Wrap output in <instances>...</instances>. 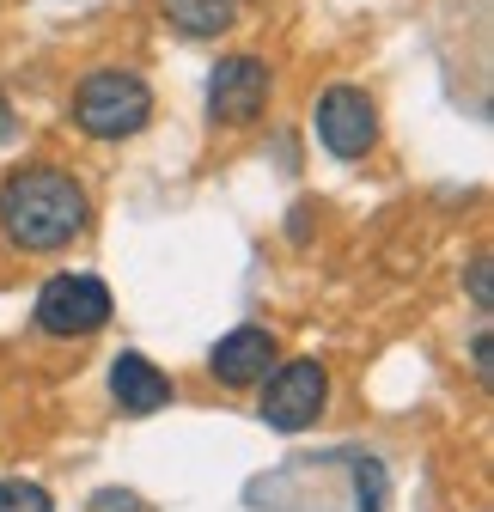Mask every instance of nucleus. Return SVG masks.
<instances>
[{
	"label": "nucleus",
	"instance_id": "f257e3e1",
	"mask_svg": "<svg viewBox=\"0 0 494 512\" xmlns=\"http://www.w3.org/2000/svg\"><path fill=\"white\" fill-rule=\"evenodd\" d=\"M92 220V196L61 165H19L0 177V232L13 250H68Z\"/></svg>",
	"mask_w": 494,
	"mask_h": 512
},
{
	"label": "nucleus",
	"instance_id": "f03ea898",
	"mask_svg": "<svg viewBox=\"0 0 494 512\" xmlns=\"http://www.w3.org/2000/svg\"><path fill=\"white\" fill-rule=\"evenodd\" d=\"M153 122V92L135 68H92L74 86V128L92 141H129Z\"/></svg>",
	"mask_w": 494,
	"mask_h": 512
},
{
	"label": "nucleus",
	"instance_id": "7ed1b4c3",
	"mask_svg": "<svg viewBox=\"0 0 494 512\" xmlns=\"http://www.w3.org/2000/svg\"><path fill=\"white\" fill-rule=\"evenodd\" d=\"M110 287L98 275H55L43 281L37 293V330L55 336V342H80V336H98L110 324Z\"/></svg>",
	"mask_w": 494,
	"mask_h": 512
},
{
	"label": "nucleus",
	"instance_id": "20e7f679",
	"mask_svg": "<svg viewBox=\"0 0 494 512\" xmlns=\"http://www.w3.org/2000/svg\"><path fill=\"white\" fill-rule=\"evenodd\" d=\"M263 378L269 384H263V409L257 415L275 433H305L324 415V403H330V372L318 360H287V366H275Z\"/></svg>",
	"mask_w": 494,
	"mask_h": 512
},
{
	"label": "nucleus",
	"instance_id": "39448f33",
	"mask_svg": "<svg viewBox=\"0 0 494 512\" xmlns=\"http://www.w3.org/2000/svg\"><path fill=\"white\" fill-rule=\"evenodd\" d=\"M269 86H275L269 61H257V55H226L220 68L208 74V116L226 122V128L257 122L263 104H269Z\"/></svg>",
	"mask_w": 494,
	"mask_h": 512
},
{
	"label": "nucleus",
	"instance_id": "423d86ee",
	"mask_svg": "<svg viewBox=\"0 0 494 512\" xmlns=\"http://www.w3.org/2000/svg\"><path fill=\"white\" fill-rule=\"evenodd\" d=\"M318 141L336 153V159H366L379 147V110H373V98H366L360 86H330L324 98H318Z\"/></svg>",
	"mask_w": 494,
	"mask_h": 512
},
{
	"label": "nucleus",
	"instance_id": "0eeeda50",
	"mask_svg": "<svg viewBox=\"0 0 494 512\" xmlns=\"http://www.w3.org/2000/svg\"><path fill=\"white\" fill-rule=\"evenodd\" d=\"M269 366H275V336L257 330V324H244V330L220 336L214 354H208V372L226 384V391H244V384H257Z\"/></svg>",
	"mask_w": 494,
	"mask_h": 512
},
{
	"label": "nucleus",
	"instance_id": "6e6552de",
	"mask_svg": "<svg viewBox=\"0 0 494 512\" xmlns=\"http://www.w3.org/2000/svg\"><path fill=\"white\" fill-rule=\"evenodd\" d=\"M110 397L122 403V415H159L171 403V378L147 354H116L110 360Z\"/></svg>",
	"mask_w": 494,
	"mask_h": 512
},
{
	"label": "nucleus",
	"instance_id": "1a4fd4ad",
	"mask_svg": "<svg viewBox=\"0 0 494 512\" xmlns=\"http://www.w3.org/2000/svg\"><path fill=\"white\" fill-rule=\"evenodd\" d=\"M159 13L183 37H220L238 19V0H159Z\"/></svg>",
	"mask_w": 494,
	"mask_h": 512
},
{
	"label": "nucleus",
	"instance_id": "9d476101",
	"mask_svg": "<svg viewBox=\"0 0 494 512\" xmlns=\"http://www.w3.org/2000/svg\"><path fill=\"white\" fill-rule=\"evenodd\" d=\"M0 512H55V500H49L43 482L13 476V482H0Z\"/></svg>",
	"mask_w": 494,
	"mask_h": 512
},
{
	"label": "nucleus",
	"instance_id": "9b49d317",
	"mask_svg": "<svg viewBox=\"0 0 494 512\" xmlns=\"http://www.w3.org/2000/svg\"><path fill=\"white\" fill-rule=\"evenodd\" d=\"M354 482H360V512H379V506H385V470H379V464L360 458V464H354Z\"/></svg>",
	"mask_w": 494,
	"mask_h": 512
},
{
	"label": "nucleus",
	"instance_id": "f8f14e48",
	"mask_svg": "<svg viewBox=\"0 0 494 512\" xmlns=\"http://www.w3.org/2000/svg\"><path fill=\"white\" fill-rule=\"evenodd\" d=\"M92 512H141V494H129V488H104V494H92Z\"/></svg>",
	"mask_w": 494,
	"mask_h": 512
},
{
	"label": "nucleus",
	"instance_id": "ddd939ff",
	"mask_svg": "<svg viewBox=\"0 0 494 512\" xmlns=\"http://www.w3.org/2000/svg\"><path fill=\"white\" fill-rule=\"evenodd\" d=\"M470 293H476V305H482V311H494V275H488V263H476V269H470Z\"/></svg>",
	"mask_w": 494,
	"mask_h": 512
},
{
	"label": "nucleus",
	"instance_id": "4468645a",
	"mask_svg": "<svg viewBox=\"0 0 494 512\" xmlns=\"http://www.w3.org/2000/svg\"><path fill=\"white\" fill-rule=\"evenodd\" d=\"M13 135H19V110H13V98H7V92H0V147H7Z\"/></svg>",
	"mask_w": 494,
	"mask_h": 512
},
{
	"label": "nucleus",
	"instance_id": "2eb2a0df",
	"mask_svg": "<svg viewBox=\"0 0 494 512\" xmlns=\"http://www.w3.org/2000/svg\"><path fill=\"white\" fill-rule=\"evenodd\" d=\"M470 360H476V378L488 384V372H494V366H488V330H476V342H470Z\"/></svg>",
	"mask_w": 494,
	"mask_h": 512
}]
</instances>
